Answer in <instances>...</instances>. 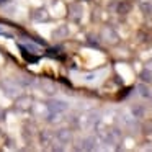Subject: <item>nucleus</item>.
Wrapping results in <instances>:
<instances>
[{
    "instance_id": "1",
    "label": "nucleus",
    "mask_w": 152,
    "mask_h": 152,
    "mask_svg": "<svg viewBox=\"0 0 152 152\" xmlns=\"http://www.w3.org/2000/svg\"><path fill=\"white\" fill-rule=\"evenodd\" d=\"M0 87H2V90L5 92V95H7V96H10V98H15V96H17L18 93H20V87L17 85V82H12L10 79L2 80Z\"/></svg>"
},
{
    "instance_id": "2",
    "label": "nucleus",
    "mask_w": 152,
    "mask_h": 152,
    "mask_svg": "<svg viewBox=\"0 0 152 152\" xmlns=\"http://www.w3.org/2000/svg\"><path fill=\"white\" fill-rule=\"evenodd\" d=\"M54 139H56L59 144H69L72 141V131L70 129H57L56 134H54Z\"/></svg>"
},
{
    "instance_id": "3",
    "label": "nucleus",
    "mask_w": 152,
    "mask_h": 152,
    "mask_svg": "<svg viewBox=\"0 0 152 152\" xmlns=\"http://www.w3.org/2000/svg\"><path fill=\"white\" fill-rule=\"evenodd\" d=\"M38 137H39V144L43 145V147H49L54 141V134L51 131H48V129H43Z\"/></svg>"
},
{
    "instance_id": "4",
    "label": "nucleus",
    "mask_w": 152,
    "mask_h": 152,
    "mask_svg": "<svg viewBox=\"0 0 152 152\" xmlns=\"http://www.w3.org/2000/svg\"><path fill=\"white\" fill-rule=\"evenodd\" d=\"M102 39L106 41V43H116L118 41V34H116V31L113 28L106 26L102 30Z\"/></svg>"
},
{
    "instance_id": "5",
    "label": "nucleus",
    "mask_w": 152,
    "mask_h": 152,
    "mask_svg": "<svg viewBox=\"0 0 152 152\" xmlns=\"http://www.w3.org/2000/svg\"><path fill=\"white\" fill-rule=\"evenodd\" d=\"M49 111H56V113H62L67 110V103L62 102V100H51L49 105H48Z\"/></svg>"
},
{
    "instance_id": "6",
    "label": "nucleus",
    "mask_w": 152,
    "mask_h": 152,
    "mask_svg": "<svg viewBox=\"0 0 152 152\" xmlns=\"http://www.w3.org/2000/svg\"><path fill=\"white\" fill-rule=\"evenodd\" d=\"M39 87L44 93H48V95H54V93H56V85H54L51 80H41Z\"/></svg>"
},
{
    "instance_id": "7",
    "label": "nucleus",
    "mask_w": 152,
    "mask_h": 152,
    "mask_svg": "<svg viewBox=\"0 0 152 152\" xmlns=\"http://www.w3.org/2000/svg\"><path fill=\"white\" fill-rule=\"evenodd\" d=\"M77 149L79 151H93L95 149V137H85Z\"/></svg>"
},
{
    "instance_id": "8",
    "label": "nucleus",
    "mask_w": 152,
    "mask_h": 152,
    "mask_svg": "<svg viewBox=\"0 0 152 152\" xmlns=\"http://www.w3.org/2000/svg\"><path fill=\"white\" fill-rule=\"evenodd\" d=\"M116 12H118L119 15H128L129 12H131V4L126 2V0H123V2H119V4L116 5Z\"/></svg>"
},
{
    "instance_id": "9",
    "label": "nucleus",
    "mask_w": 152,
    "mask_h": 152,
    "mask_svg": "<svg viewBox=\"0 0 152 152\" xmlns=\"http://www.w3.org/2000/svg\"><path fill=\"white\" fill-rule=\"evenodd\" d=\"M30 103H31L30 96H21V98L18 100V108L20 110H28L30 108Z\"/></svg>"
},
{
    "instance_id": "10",
    "label": "nucleus",
    "mask_w": 152,
    "mask_h": 152,
    "mask_svg": "<svg viewBox=\"0 0 152 152\" xmlns=\"http://www.w3.org/2000/svg\"><path fill=\"white\" fill-rule=\"evenodd\" d=\"M33 18H34V20H38V21H46L48 18H49V15H48L44 10H36V12H34V15H33Z\"/></svg>"
},
{
    "instance_id": "11",
    "label": "nucleus",
    "mask_w": 152,
    "mask_h": 152,
    "mask_svg": "<svg viewBox=\"0 0 152 152\" xmlns=\"http://www.w3.org/2000/svg\"><path fill=\"white\" fill-rule=\"evenodd\" d=\"M137 90H139V93H141L142 96H144V98H151V90H149V87L145 85V83H141V85L137 87Z\"/></svg>"
},
{
    "instance_id": "12",
    "label": "nucleus",
    "mask_w": 152,
    "mask_h": 152,
    "mask_svg": "<svg viewBox=\"0 0 152 152\" xmlns=\"http://www.w3.org/2000/svg\"><path fill=\"white\" fill-rule=\"evenodd\" d=\"M131 111H132V116H134V118H142V116H144V108H142L141 105H134L131 108Z\"/></svg>"
},
{
    "instance_id": "13",
    "label": "nucleus",
    "mask_w": 152,
    "mask_h": 152,
    "mask_svg": "<svg viewBox=\"0 0 152 152\" xmlns=\"http://www.w3.org/2000/svg\"><path fill=\"white\" fill-rule=\"evenodd\" d=\"M141 12L144 15H152V4L151 2H142L141 4Z\"/></svg>"
},
{
    "instance_id": "14",
    "label": "nucleus",
    "mask_w": 152,
    "mask_h": 152,
    "mask_svg": "<svg viewBox=\"0 0 152 152\" xmlns=\"http://www.w3.org/2000/svg\"><path fill=\"white\" fill-rule=\"evenodd\" d=\"M141 80L142 82H152V74H151V70H147V69H144L141 72Z\"/></svg>"
},
{
    "instance_id": "15",
    "label": "nucleus",
    "mask_w": 152,
    "mask_h": 152,
    "mask_svg": "<svg viewBox=\"0 0 152 152\" xmlns=\"http://www.w3.org/2000/svg\"><path fill=\"white\" fill-rule=\"evenodd\" d=\"M48 121H49V123H57V121H59V119H61V113H56V111H51L49 113V115H48Z\"/></svg>"
},
{
    "instance_id": "16",
    "label": "nucleus",
    "mask_w": 152,
    "mask_h": 152,
    "mask_svg": "<svg viewBox=\"0 0 152 152\" xmlns=\"http://www.w3.org/2000/svg\"><path fill=\"white\" fill-rule=\"evenodd\" d=\"M0 119H5V111L0 108Z\"/></svg>"
},
{
    "instance_id": "17",
    "label": "nucleus",
    "mask_w": 152,
    "mask_h": 152,
    "mask_svg": "<svg viewBox=\"0 0 152 152\" xmlns=\"http://www.w3.org/2000/svg\"><path fill=\"white\" fill-rule=\"evenodd\" d=\"M4 2H5V0H0V4H4Z\"/></svg>"
}]
</instances>
